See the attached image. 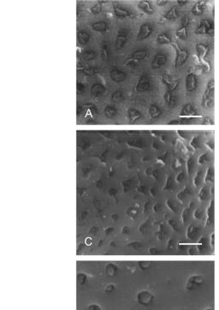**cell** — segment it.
I'll return each instance as SVG.
<instances>
[{"label":"cell","instance_id":"cell-39","mask_svg":"<svg viewBox=\"0 0 219 310\" xmlns=\"http://www.w3.org/2000/svg\"><path fill=\"white\" fill-rule=\"evenodd\" d=\"M139 62L134 60V59H131L129 58H128L126 60H125V65L128 66V67H133V66H135Z\"/></svg>","mask_w":219,"mask_h":310},{"label":"cell","instance_id":"cell-33","mask_svg":"<svg viewBox=\"0 0 219 310\" xmlns=\"http://www.w3.org/2000/svg\"><path fill=\"white\" fill-rule=\"evenodd\" d=\"M101 56H102V59H104V60H108V59H109V50H108L107 45H102V48H101Z\"/></svg>","mask_w":219,"mask_h":310},{"label":"cell","instance_id":"cell-18","mask_svg":"<svg viewBox=\"0 0 219 310\" xmlns=\"http://www.w3.org/2000/svg\"><path fill=\"white\" fill-rule=\"evenodd\" d=\"M149 114H150V117L152 119H157L161 116L162 110L156 104H151L150 105V108H149Z\"/></svg>","mask_w":219,"mask_h":310},{"label":"cell","instance_id":"cell-5","mask_svg":"<svg viewBox=\"0 0 219 310\" xmlns=\"http://www.w3.org/2000/svg\"><path fill=\"white\" fill-rule=\"evenodd\" d=\"M213 32H214V30H213L211 22L208 20H202V21H200L195 33L199 34V35H212Z\"/></svg>","mask_w":219,"mask_h":310},{"label":"cell","instance_id":"cell-31","mask_svg":"<svg viewBox=\"0 0 219 310\" xmlns=\"http://www.w3.org/2000/svg\"><path fill=\"white\" fill-rule=\"evenodd\" d=\"M176 35L178 39H186L187 38V28H180L176 30Z\"/></svg>","mask_w":219,"mask_h":310},{"label":"cell","instance_id":"cell-34","mask_svg":"<svg viewBox=\"0 0 219 310\" xmlns=\"http://www.w3.org/2000/svg\"><path fill=\"white\" fill-rule=\"evenodd\" d=\"M189 22H190V18H189V16H188L187 15H185L182 18V25H181V27L187 28V27L189 25Z\"/></svg>","mask_w":219,"mask_h":310},{"label":"cell","instance_id":"cell-20","mask_svg":"<svg viewBox=\"0 0 219 310\" xmlns=\"http://www.w3.org/2000/svg\"><path fill=\"white\" fill-rule=\"evenodd\" d=\"M91 39L90 35L83 30H80L77 32V40L80 45H86Z\"/></svg>","mask_w":219,"mask_h":310},{"label":"cell","instance_id":"cell-56","mask_svg":"<svg viewBox=\"0 0 219 310\" xmlns=\"http://www.w3.org/2000/svg\"><path fill=\"white\" fill-rule=\"evenodd\" d=\"M187 3H188V1H184V0H179V1H177L178 5H181V6H183V5L187 4Z\"/></svg>","mask_w":219,"mask_h":310},{"label":"cell","instance_id":"cell-22","mask_svg":"<svg viewBox=\"0 0 219 310\" xmlns=\"http://www.w3.org/2000/svg\"><path fill=\"white\" fill-rule=\"evenodd\" d=\"M164 100H165V102L168 104L169 107L173 108L174 106H176V97L172 94L171 92L167 91V92L164 94Z\"/></svg>","mask_w":219,"mask_h":310},{"label":"cell","instance_id":"cell-35","mask_svg":"<svg viewBox=\"0 0 219 310\" xmlns=\"http://www.w3.org/2000/svg\"><path fill=\"white\" fill-rule=\"evenodd\" d=\"M101 10H102V7H101L100 4H96V5L93 6L92 9H91V12H92L93 15H97V14L100 13Z\"/></svg>","mask_w":219,"mask_h":310},{"label":"cell","instance_id":"cell-12","mask_svg":"<svg viewBox=\"0 0 219 310\" xmlns=\"http://www.w3.org/2000/svg\"><path fill=\"white\" fill-rule=\"evenodd\" d=\"M137 299H138V302L141 303V304H143V305H148L150 304L152 300H153V296L151 292L147 291V290H143L141 292H140L138 294V296H137Z\"/></svg>","mask_w":219,"mask_h":310},{"label":"cell","instance_id":"cell-47","mask_svg":"<svg viewBox=\"0 0 219 310\" xmlns=\"http://www.w3.org/2000/svg\"><path fill=\"white\" fill-rule=\"evenodd\" d=\"M122 186H123V189L125 192H127L129 189H130V182L129 181H124L122 182Z\"/></svg>","mask_w":219,"mask_h":310},{"label":"cell","instance_id":"cell-6","mask_svg":"<svg viewBox=\"0 0 219 310\" xmlns=\"http://www.w3.org/2000/svg\"><path fill=\"white\" fill-rule=\"evenodd\" d=\"M151 84L150 78L146 75H142L140 77V79L136 84L135 89L139 93H143V92L148 91L151 88Z\"/></svg>","mask_w":219,"mask_h":310},{"label":"cell","instance_id":"cell-37","mask_svg":"<svg viewBox=\"0 0 219 310\" xmlns=\"http://www.w3.org/2000/svg\"><path fill=\"white\" fill-rule=\"evenodd\" d=\"M190 147L193 148V149H194V150H196V149H198L199 148V143H198V140H197V137L196 136H194V137H193V139L191 140V141H190Z\"/></svg>","mask_w":219,"mask_h":310},{"label":"cell","instance_id":"cell-3","mask_svg":"<svg viewBox=\"0 0 219 310\" xmlns=\"http://www.w3.org/2000/svg\"><path fill=\"white\" fill-rule=\"evenodd\" d=\"M175 48H176V58H175V67L178 68L182 66L183 64L186 63V61L187 60L189 54L188 52L186 49H182L180 48L177 45L175 44Z\"/></svg>","mask_w":219,"mask_h":310},{"label":"cell","instance_id":"cell-46","mask_svg":"<svg viewBox=\"0 0 219 310\" xmlns=\"http://www.w3.org/2000/svg\"><path fill=\"white\" fill-rule=\"evenodd\" d=\"M183 177H184V173H183V172H179L177 174V176H176V181L178 183H180V182H182Z\"/></svg>","mask_w":219,"mask_h":310},{"label":"cell","instance_id":"cell-52","mask_svg":"<svg viewBox=\"0 0 219 310\" xmlns=\"http://www.w3.org/2000/svg\"><path fill=\"white\" fill-rule=\"evenodd\" d=\"M113 231H114V228H113V227H111V226H110V227L109 226V227H107V228H105V233L106 235H109V234H110Z\"/></svg>","mask_w":219,"mask_h":310},{"label":"cell","instance_id":"cell-26","mask_svg":"<svg viewBox=\"0 0 219 310\" xmlns=\"http://www.w3.org/2000/svg\"><path fill=\"white\" fill-rule=\"evenodd\" d=\"M105 116L107 117V118H112L116 116L117 114V109L112 105H107L105 108Z\"/></svg>","mask_w":219,"mask_h":310},{"label":"cell","instance_id":"cell-40","mask_svg":"<svg viewBox=\"0 0 219 310\" xmlns=\"http://www.w3.org/2000/svg\"><path fill=\"white\" fill-rule=\"evenodd\" d=\"M212 169L211 167L207 168V171L205 176V181H212Z\"/></svg>","mask_w":219,"mask_h":310},{"label":"cell","instance_id":"cell-44","mask_svg":"<svg viewBox=\"0 0 219 310\" xmlns=\"http://www.w3.org/2000/svg\"><path fill=\"white\" fill-rule=\"evenodd\" d=\"M206 157H207V154H206V153H203V154H201V155L199 157V159H198L199 164H200V165L204 164V163L205 162Z\"/></svg>","mask_w":219,"mask_h":310},{"label":"cell","instance_id":"cell-48","mask_svg":"<svg viewBox=\"0 0 219 310\" xmlns=\"http://www.w3.org/2000/svg\"><path fill=\"white\" fill-rule=\"evenodd\" d=\"M114 289H115V286H114V284H108L106 287H105V291L106 292V293H110V292H112L113 290H114Z\"/></svg>","mask_w":219,"mask_h":310},{"label":"cell","instance_id":"cell-25","mask_svg":"<svg viewBox=\"0 0 219 310\" xmlns=\"http://www.w3.org/2000/svg\"><path fill=\"white\" fill-rule=\"evenodd\" d=\"M157 42L160 45H168V44H171L172 40L170 39V37L167 34H161L159 35L157 39H156Z\"/></svg>","mask_w":219,"mask_h":310},{"label":"cell","instance_id":"cell-29","mask_svg":"<svg viewBox=\"0 0 219 310\" xmlns=\"http://www.w3.org/2000/svg\"><path fill=\"white\" fill-rule=\"evenodd\" d=\"M202 281L203 280H202V277L200 276H193L188 280L187 287H194L195 285L200 284L202 283Z\"/></svg>","mask_w":219,"mask_h":310},{"label":"cell","instance_id":"cell-51","mask_svg":"<svg viewBox=\"0 0 219 310\" xmlns=\"http://www.w3.org/2000/svg\"><path fill=\"white\" fill-rule=\"evenodd\" d=\"M213 123V122L211 120V118H209V117H206V118H205L204 119V121L202 122V124H205V125H211V124H212Z\"/></svg>","mask_w":219,"mask_h":310},{"label":"cell","instance_id":"cell-27","mask_svg":"<svg viewBox=\"0 0 219 310\" xmlns=\"http://www.w3.org/2000/svg\"><path fill=\"white\" fill-rule=\"evenodd\" d=\"M97 57V53L93 51V50H87L85 51L82 54H81V58L86 60V61H92L93 59H95Z\"/></svg>","mask_w":219,"mask_h":310},{"label":"cell","instance_id":"cell-7","mask_svg":"<svg viewBox=\"0 0 219 310\" xmlns=\"http://www.w3.org/2000/svg\"><path fill=\"white\" fill-rule=\"evenodd\" d=\"M162 81L163 83L166 86L168 91L172 92L174 91L177 86H178V80L176 79L174 76L169 75V74H164L162 76Z\"/></svg>","mask_w":219,"mask_h":310},{"label":"cell","instance_id":"cell-53","mask_svg":"<svg viewBox=\"0 0 219 310\" xmlns=\"http://www.w3.org/2000/svg\"><path fill=\"white\" fill-rule=\"evenodd\" d=\"M122 232L123 234H128V233L130 232V229H129L128 226H124V227L122 229Z\"/></svg>","mask_w":219,"mask_h":310},{"label":"cell","instance_id":"cell-28","mask_svg":"<svg viewBox=\"0 0 219 310\" xmlns=\"http://www.w3.org/2000/svg\"><path fill=\"white\" fill-rule=\"evenodd\" d=\"M123 100H124L123 93L120 90H116L111 94V100L114 103H120L123 101Z\"/></svg>","mask_w":219,"mask_h":310},{"label":"cell","instance_id":"cell-8","mask_svg":"<svg viewBox=\"0 0 219 310\" xmlns=\"http://www.w3.org/2000/svg\"><path fill=\"white\" fill-rule=\"evenodd\" d=\"M186 90L187 92H193L198 87V79L193 72H191L186 76Z\"/></svg>","mask_w":219,"mask_h":310},{"label":"cell","instance_id":"cell-30","mask_svg":"<svg viewBox=\"0 0 219 310\" xmlns=\"http://www.w3.org/2000/svg\"><path fill=\"white\" fill-rule=\"evenodd\" d=\"M77 69H78V70H80L82 73H84V74H86V75H95V74H97L99 70L98 69H95V68H91V67H85V66H81V67H80V66H78L77 67Z\"/></svg>","mask_w":219,"mask_h":310},{"label":"cell","instance_id":"cell-41","mask_svg":"<svg viewBox=\"0 0 219 310\" xmlns=\"http://www.w3.org/2000/svg\"><path fill=\"white\" fill-rule=\"evenodd\" d=\"M171 186H172V179H171L170 176H167L164 189H170L171 188Z\"/></svg>","mask_w":219,"mask_h":310},{"label":"cell","instance_id":"cell-55","mask_svg":"<svg viewBox=\"0 0 219 310\" xmlns=\"http://www.w3.org/2000/svg\"><path fill=\"white\" fill-rule=\"evenodd\" d=\"M87 216V211H83L82 212H81V214H80V219L81 220H83V219H85V218Z\"/></svg>","mask_w":219,"mask_h":310},{"label":"cell","instance_id":"cell-9","mask_svg":"<svg viewBox=\"0 0 219 310\" xmlns=\"http://www.w3.org/2000/svg\"><path fill=\"white\" fill-rule=\"evenodd\" d=\"M166 63H167V56L163 53H157L155 55L151 64V67L153 69H160L161 67L165 65Z\"/></svg>","mask_w":219,"mask_h":310},{"label":"cell","instance_id":"cell-42","mask_svg":"<svg viewBox=\"0 0 219 310\" xmlns=\"http://www.w3.org/2000/svg\"><path fill=\"white\" fill-rule=\"evenodd\" d=\"M186 166H187V175H189L191 170H192V166H193V159L192 158H189L187 159Z\"/></svg>","mask_w":219,"mask_h":310},{"label":"cell","instance_id":"cell-16","mask_svg":"<svg viewBox=\"0 0 219 310\" xmlns=\"http://www.w3.org/2000/svg\"><path fill=\"white\" fill-rule=\"evenodd\" d=\"M128 123L130 124L135 123L141 117V113L138 110L134 109V108H131L128 110Z\"/></svg>","mask_w":219,"mask_h":310},{"label":"cell","instance_id":"cell-54","mask_svg":"<svg viewBox=\"0 0 219 310\" xmlns=\"http://www.w3.org/2000/svg\"><path fill=\"white\" fill-rule=\"evenodd\" d=\"M167 3H168V1H166V0H158V1H157V4L158 6H163V5L166 4Z\"/></svg>","mask_w":219,"mask_h":310},{"label":"cell","instance_id":"cell-11","mask_svg":"<svg viewBox=\"0 0 219 310\" xmlns=\"http://www.w3.org/2000/svg\"><path fill=\"white\" fill-rule=\"evenodd\" d=\"M152 33V28L149 24H143L141 26L139 33L137 35L138 40H144L147 39Z\"/></svg>","mask_w":219,"mask_h":310},{"label":"cell","instance_id":"cell-2","mask_svg":"<svg viewBox=\"0 0 219 310\" xmlns=\"http://www.w3.org/2000/svg\"><path fill=\"white\" fill-rule=\"evenodd\" d=\"M198 117H202L201 115L196 113L195 108L191 104H187L182 107L181 113L179 115V118L181 119H194Z\"/></svg>","mask_w":219,"mask_h":310},{"label":"cell","instance_id":"cell-15","mask_svg":"<svg viewBox=\"0 0 219 310\" xmlns=\"http://www.w3.org/2000/svg\"><path fill=\"white\" fill-rule=\"evenodd\" d=\"M105 92V88L101 83H94L91 87V94L94 97H99Z\"/></svg>","mask_w":219,"mask_h":310},{"label":"cell","instance_id":"cell-45","mask_svg":"<svg viewBox=\"0 0 219 310\" xmlns=\"http://www.w3.org/2000/svg\"><path fill=\"white\" fill-rule=\"evenodd\" d=\"M206 196V191H205V188H202L199 191V197L200 200H204Z\"/></svg>","mask_w":219,"mask_h":310},{"label":"cell","instance_id":"cell-43","mask_svg":"<svg viewBox=\"0 0 219 310\" xmlns=\"http://www.w3.org/2000/svg\"><path fill=\"white\" fill-rule=\"evenodd\" d=\"M200 175H201V172H198L196 173V175L194 176V177H193V184H194V186L199 185V179H200Z\"/></svg>","mask_w":219,"mask_h":310},{"label":"cell","instance_id":"cell-1","mask_svg":"<svg viewBox=\"0 0 219 310\" xmlns=\"http://www.w3.org/2000/svg\"><path fill=\"white\" fill-rule=\"evenodd\" d=\"M215 89V81L214 80H210L207 82L205 93L202 97V104L205 107H212L213 105V94Z\"/></svg>","mask_w":219,"mask_h":310},{"label":"cell","instance_id":"cell-36","mask_svg":"<svg viewBox=\"0 0 219 310\" xmlns=\"http://www.w3.org/2000/svg\"><path fill=\"white\" fill-rule=\"evenodd\" d=\"M76 89H77V94H84L86 88H85V85H84L83 83L78 82V83H77Z\"/></svg>","mask_w":219,"mask_h":310},{"label":"cell","instance_id":"cell-32","mask_svg":"<svg viewBox=\"0 0 219 310\" xmlns=\"http://www.w3.org/2000/svg\"><path fill=\"white\" fill-rule=\"evenodd\" d=\"M105 271H106V273L109 274L110 276H113L116 274V271H117V267L116 265L112 264V263H110V264H107L106 267H105Z\"/></svg>","mask_w":219,"mask_h":310},{"label":"cell","instance_id":"cell-50","mask_svg":"<svg viewBox=\"0 0 219 310\" xmlns=\"http://www.w3.org/2000/svg\"><path fill=\"white\" fill-rule=\"evenodd\" d=\"M186 123V121H183V119H181V120L177 119V120H173V121L169 122V124H182V123Z\"/></svg>","mask_w":219,"mask_h":310},{"label":"cell","instance_id":"cell-4","mask_svg":"<svg viewBox=\"0 0 219 310\" xmlns=\"http://www.w3.org/2000/svg\"><path fill=\"white\" fill-rule=\"evenodd\" d=\"M128 31L126 28H120L117 31L116 41H115V46L116 50H121L126 44L128 40Z\"/></svg>","mask_w":219,"mask_h":310},{"label":"cell","instance_id":"cell-10","mask_svg":"<svg viewBox=\"0 0 219 310\" xmlns=\"http://www.w3.org/2000/svg\"><path fill=\"white\" fill-rule=\"evenodd\" d=\"M110 79L116 83H121L124 81L127 78V74L119 69H113L110 72Z\"/></svg>","mask_w":219,"mask_h":310},{"label":"cell","instance_id":"cell-57","mask_svg":"<svg viewBox=\"0 0 219 310\" xmlns=\"http://www.w3.org/2000/svg\"><path fill=\"white\" fill-rule=\"evenodd\" d=\"M109 194H110V195H115L116 194V190L115 189H110L109 190Z\"/></svg>","mask_w":219,"mask_h":310},{"label":"cell","instance_id":"cell-23","mask_svg":"<svg viewBox=\"0 0 219 310\" xmlns=\"http://www.w3.org/2000/svg\"><path fill=\"white\" fill-rule=\"evenodd\" d=\"M138 6L142 11H144L146 14H152L154 12L152 6L151 5V3L148 1H146V0L140 1V3H138Z\"/></svg>","mask_w":219,"mask_h":310},{"label":"cell","instance_id":"cell-21","mask_svg":"<svg viewBox=\"0 0 219 310\" xmlns=\"http://www.w3.org/2000/svg\"><path fill=\"white\" fill-rule=\"evenodd\" d=\"M113 13L116 16L120 17V18H126V17H129L131 16L130 12L123 8L121 7H115L113 9Z\"/></svg>","mask_w":219,"mask_h":310},{"label":"cell","instance_id":"cell-38","mask_svg":"<svg viewBox=\"0 0 219 310\" xmlns=\"http://www.w3.org/2000/svg\"><path fill=\"white\" fill-rule=\"evenodd\" d=\"M77 280H78V283L80 284H83L85 282H86V280H87V275L85 274V273H79L78 275H77Z\"/></svg>","mask_w":219,"mask_h":310},{"label":"cell","instance_id":"cell-49","mask_svg":"<svg viewBox=\"0 0 219 310\" xmlns=\"http://www.w3.org/2000/svg\"><path fill=\"white\" fill-rule=\"evenodd\" d=\"M87 310H102V309H101V308H100L99 305H97V304H91V305H89V306H88Z\"/></svg>","mask_w":219,"mask_h":310},{"label":"cell","instance_id":"cell-13","mask_svg":"<svg viewBox=\"0 0 219 310\" xmlns=\"http://www.w3.org/2000/svg\"><path fill=\"white\" fill-rule=\"evenodd\" d=\"M92 28L96 32L104 33V32H106L109 29V24L105 21H99V22H93Z\"/></svg>","mask_w":219,"mask_h":310},{"label":"cell","instance_id":"cell-14","mask_svg":"<svg viewBox=\"0 0 219 310\" xmlns=\"http://www.w3.org/2000/svg\"><path fill=\"white\" fill-rule=\"evenodd\" d=\"M196 51H197V54L199 56V60L203 61V60H205V58L206 57V55L209 52V48L207 45L199 43V44L196 45Z\"/></svg>","mask_w":219,"mask_h":310},{"label":"cell","instance_id":"cell-59","mask_svg":"<svg viewBox=\"0 0 219 310\" xmlns=\"http://www.w3.org/2000/svg\"><path fill=\"white\" fill-rule=\"evenodd\" d=\"M205 145H206V146H207V147H208L211 150H213V147H212V144H211V143H206Z\"/></svg>","mask_w":219,"mask_h":310},{"label":"cell","instance_id":"cell-58","mask_svg":"<svg viewBox=\"0 0 219 310\" xmlns=\"http://www.w3.org/2000/svg\"><path fill=\"white\" fill-rule=\"evenodd\" d=\"M111 218H112L114 221H116V220L118 219V215H117V214H112V215H111Z\"/></svg>","mask_w":219,"mask_h":310},{"label":"cell","instance_id":"cell-17","mask_svg":"<svg viewBox=\"0 0 219 310\" xmlns=\"http://www.w3.org/2000/svg\"><path fill=\"white\" fill-rule=\"evenodd\" d=\"M146 55H147V52H146V50L141 49V50H137V51L132 52V53L128 56V58H131V59H134V60H135V61H137V62H140V61H141V60H143V59L146 58Z\"/></svg>","mask_w":219,"mask_h":310},{"label":"cell","instance_id":"cell-19","mask_svg":"<svg viewBox=\"0 0 219 310\" xmlns=\"http://www.w3.org/2000/svg\"><path fill=\"white\" fill-rule=\"evenodd\" d=\"M206 5V3L205 1H199V2H197L193 7V9H192V13L194 15V16H199L203 13L204 9H205V7Z\"/></svg>","mask_w":219,"mask_h":310},{"label":"cell","instance_id":"cell-24","mask_svg":"<svg viewBox=\"0 0 219 310\" xmlns=\"http://www.w3.org/2000/svg\"><path fill=\"white\" fill-rule=\"evenodd\" d=\"M163 17H164V19H166V20H169V21L176 19V18L178 17V16H177V12H176V7L173 6L172 8H170L166 13L164 14Z\"/></svg>","mask_w":219,"mask_h":310}]
</instances>
